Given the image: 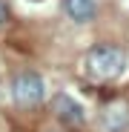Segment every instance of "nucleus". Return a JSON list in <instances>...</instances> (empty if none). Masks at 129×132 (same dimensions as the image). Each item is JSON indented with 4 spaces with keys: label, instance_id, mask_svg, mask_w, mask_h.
<instances>
[{
    "label": "nucleus",
    "instance_id": "f257e3e1",
    "mask_svg": "<svg viewBox=\"0 0 129 132\" xmlns=\"http://www.w3.org/2000/svg\"><path fill=\"white\" fill-rule=\"evenodd\" d=\"M126 63L129 57L121 46L103 43V46L86 52V75H89V80H115L126 72Z\"/></svg>",
    "mask_w": 129,
    "mask_h": 132
},
{
    "label": "nucleus",
    "instance_id": "0eeeda50",
    "mask_svg": "<svg viewBox=\"0 0 129 132\" xmlns=\"http://www.w3.org/2000/svg\"><path fill=\"white\" fill-rule=\"evenodd\" d=\"M35 3H40V0H35Z\"/></svg>",
    "mask_w": 129,
    "mask_h": 132
},
{
    "label": "nucleus",
    "instance_id": "39448f33",
    "mask_svg": "<svg viewBox=\"0 0 129 132\" xmlns=\"http://www.w3.org/2000/svg\"><path fill=\"white\" fill-rule=\"evenodd\" d=\"M63 12H66L75 23H86V20L95 17L98 3L95 0H63Z\"/></svg>",
    "mask_w": 129,
    "mask_h": 132
},
{
    "label": "nucleus",
    "instance_id": "f03ea898",
    "mask_svg": "<svg viewBox=\"0 0 129 132\" xmlns=\"http://www.w3.org/2000/svg\"><path fill=\"white\" fill-rule=\"evenodd\" d=\"M12 98L17 106H37L46 98V86L37 72H20L12 80Z\"/></svg>",
    "mask_w": 129,
    "mask_h": 132
},
{
    "label": "nucleus",
    "instance_id": "423d86ee",
    "mask_svg": "<svg viewBox=\"0 0 129 132\" xmlns=\"http://www.w3.org/2000/svg\"><path fill=\"white\" fill-rule=\"evenodd\" d=\"M6 17H9V6L3 3V0H0V26L6 23Z\"/></svg>",
    "mask_w": 129,
    "mask_h": 132
},
{
    "label": "nucleus",
    "instance_id": "20e7f679",
    "mask_svg": "<svg viewBox=\"0 0 129 132\" xmlns=\"http://www.w3.org/2000/svg\"><path fill=\"white\" fill-rule=\"evenodd\" d=\"M103 126H106V132H126L129 129V109L123 103H112L103 112Z\"/></svg>",
    "mask_w": 129,
    "mask_h": 132
},
{
    "label": "nucleus",
    "instance_id": "7ed1b4c3",
    "mask_svg": "<svg viewBox=\"0 0 129 132\" xmlns=\"http://www.w3.org/2000/svg\"><path fill=\"white\" fill-rule=\"evenodd\" d=\"M52 106H55L57 118H60L63 123H69V126H80V123L86 121L83 106H80L75 98H69V95H57V98L52 101Z\"/></svg>",
    "mask_w": 129,
    "mask_h": 132
}]
</instances>
